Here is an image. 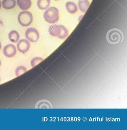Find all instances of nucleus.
Instances as JSON below:
<instances>
[{
    "mask_svg": "<svg viewBox=\"0 0 127 130\" xmlns=\"http://www.w3.org/2000/svg\"><path fill=\"white\" fill-rule=\"evenodd\" d=\"M33 20L32 14L28 11H22L19 14L18 21L20 24L23 26L30 25Z\"/></svg>",
    "mask_w": 127,
    "mask_h": 130,
    "instance_id": "nucleus-3",
    "label": "nucleus"
},
{
    "mask_svg": "<svg viewBox=\"0 0 127 130\" xmlns=\"http://www.w3.org/2000/svg\"><path fill=\"white\" fill-rule=\"evenodd\" d=\"M9 39L12 42L16 43L19 40L20 36L16 31H12L9 35Z\"/></svg>",
    "mask_w": 127,
    "mask_h": 130,
    "instance_id": "nucleus-14",
    "label": "nucleus"
},
{
    "mask_svg": "<svg viewBox=\"0 0 127 130\" xmlns=\"http://www.w3.org/2000/svg\"><path fill=\"white\" fill-rule=\"evenodd\" d=\"M121 31L117 28L110 29L107 32L106 38L107 41L112 44H116L122 41L123 36Z\"/></svg>",
    "mask_w": 127,
    "mask_h": 130,
    "instance_id": "nucleus-1",
    "label": "nucleus"
},
{
    "mask_svg": "<svg viewBox=\"0 0 127 130\" xmlns=\"http://www.w3.org/2000/svg\"><path fill=\"white\" fill-rule=\"evenodd\" d=\"M1 1L0 0V9H1V6H2V4H1Z\"/></svg>",
    "mask_w": 127,
    "mask_h": 130,
    "instance_id": "nucleus-18",
    "label": "nucleus"
},
{
    "mask_svg": "<svg viewBox=\"0 0 127 130\" xmlns=\"http://www.w3.org/2000/svg\"><path fill=\"white\" fill-rule=\"evenodd\" d=\"M53 107L51 102L47 100L43 99L39 100L36 104V109H51Z\"/></svg>",
    "mask_w": 127,
    "mask_h": 130,
    "instance_id": "nucleus-8",
    "label": "nucleus"
},
{
    "mask_svg": "<svg viewBox=\"0 0 127 130\" xmlns=\"http://www.w3.org/2000/svg\"><path fill=\"white\" fill-rule=\"evenodd\" d=\"M18 51L21 53L25 54L29 50L30 43L28 40L23 39L20 40L17 44Z\"/></svg>",
    "mask_w": 127,
    "mask_h": 130,
    "instance_id": "nucleus-5",
    "label": "nucleus"
},
{
    "mask_svg": "<svg viewBox=\"0 0 127 130\" xmlns=\"http://www.w3.org/2000/svg\"><path fill=\"white\" fill-rule=\"evenodd\" d=\"M17 4L22 10H27L31 7L32 5L31 0H17Z\"/></svg>",
    "mask_w": 127,
    "mask_h": 130,
    "instance_id": "nucleus-9",
    "label": "nucleus"
},
{
    "mask_svg": "<svg viewBox=\"0 0 127 130\" xmlns=\"http://www.w3.org/2000/svg\"><path fill=\"white\" fill-rule=\"evenodd\" d=\"M44 17L45 21L48 23H55L59 20V11L56 7H50L45 12Z\"/></svg>",
    "mask_w": 127,
    "mask_h": 130,
    "instance_id": "nucleus-2",
    "label": "nucleus"
},
{
    "mask_svg": "<svg viewBox=\"0 0 127 130\" xmlns=\"http://www.w3.org/2000/svg\"><path fill=\"white\" fill-rule=\"evenodd\" d=\"M66 7L67 11L71 14H74L77 11L76 4L72 2H68L66 3Z\"/></svg>",
    "mask_w": 127,
    "mask_h": 130,
    "instance_id": "nucleus-12",
    "label": "nucleus"
},
{
    "mask_svg": "<svg viewBox=\"0 0 127 130\" xmlns=\"http://www.w3.org/2000/svg\"><path fill=\"white\" fill-rule=\"evenodd\" d=\"M1 66V61L0 60V66Z\"/></svg>",
    "mask_w": 127,
    "mask_h": 130,
    "instance_id": "nucleus-20",
    "label": "nucleus"
},
{
    "mask_svg": "<svg viewBox=\"0 0 127 130\" xmlns=\"http://www.w3.org/2000/svg\"><path fill=\"white\" fill-rule=\"evenodd\" d=\"M51 0H38L37 5L40 9L45 10L50 6Z\"/></svg>",
    "mask_w": 127,
    "mask_h": 130,
    "instance_id": "nucleus-13",
    "label": "nucleus"
},
{
    "mask_svg": "<svg viewBox=\"0 0 127 130\" xmlns=\"http://www.w3.org/2000/svg\"><path fill=\"white\" fill-rule=\"evenodd\" d=\"M90 2L88 0H80L78 3V7L80 10L83 13L86 12L89 6Z\"/></svg>",
    "mask_w": 127,
    "mask_h": 130,
    "instance_id": "nucleus-11",
    "label": "nucleus"
},
{
    "mask_svg": "<svg viewBox=\"0 0 127 130\" xmlns=\"http://www.w3.org/2000/svg\"><path fill=\"white\" fill-rule=\"evenodd\" d=\"M3 53L4 55L7 57H12L16 54V47L14 45L12 44L8 45L4 48Z\"/></svg>",
    "mask_w": 127,
    "mask_h": 130,
    "instance_id": "nucleus-6",
    "label": "nucleus"
},
{
    "mask_svg": "<svg viewBox=\"0 0 127 130\" xmlns=\"http://www.w3.org/2000/svg\"><path fill=\"white\" fill-rule=\"evenodd\" d=\"M1 44L0 42V49H1Z\"/></svg>",
    "mask_w": 127,
    "mask_h": 130,
    "instance_id": "nucleus-19",
    "label": "nucleus"
},
{
    "mask_svg": "<svg viewBox=\"0 0 127 130\" xmlns=\"http://www.w3.org/2000/svg\"><path fill=\"white\" fill-rule=\"evenodd\" d=\"M61 30V25H54L49 27V32L52 36L58 37L60 35Z\"/></svg>",
    "mask_w": 127,
    "mask_h": 130,
    "instance_id": "nucleus-7",
    "label": "nucleus"
},
{
    "mask_svg": "<svg viewBox=\"0 0 127 130\" xmlns=\"http://www.w3.org/2000/svg\"><path fill=\"white\" fill-rule=\"evenodd\" d=\"M43 60V59L39 57H36L32 59L31 61V65L33 67H35L36 65L40 63Z\"/></svg>",
    "mask_w": 127,
    "mask_h": 130,
    "instance_id": "nucleus-17",
    "label": "nucleus"
},
{
    "mask_svg": "<svg viewBox=\"0 0 127 130\" xmlns=\"http://www.w3.org/2000/svg\"><path fill=\"white\" fill-rule=\"evenodd\" d=\"M27 71V69L25 67L23 66H19L16 69L15 71L16 76H20L26 72Z\"/></svg>",
    "mask_w": 127,
    "mask_h": 130,
    "instance_id": "nucleus-16",
    "label": "nucleus"
},
{
    "mask_svg": "<svg viewBox=\"0 0 127 130\" xmlns=\"http://www.w3.org/2000/svg\"><path fill=\"white\" fill-rule=\"evenodd\" d=\"M0 81H1V77H0Z\"/></svg>",
    "mask_w": 127,
    "mask_h": 130,
    "instance_id": "nucleus-22",
    "label": "nucleus"
},
{
    "mask_svg": "<svg viewBox=\"0 0 127 130\" xmlns=\"http://www.w3.org/2000/svg\"><path fill=\"white\" fill-rule=\"evenodd\" d=\"M2 6L6 10L13 9L15 7L16 2L15 0H3Z\"/></svg>",
    "mask_w": 127,
    "mask_h": 130,
    "instance_id": "nucleus-10",
    "label": "nucleus"
},
{
    "mask_svg": "<svg viewBox=\"0 0 127 130\" xmlns=\"http://www.w3.org/2000/svg\"><path fill=\"white\" fill-rule=\"evenodd\" d=\"M25 36L28 41L33 42H36L39 38V34L38 30L33 28H28L26 31Z\"/></svg>",
    "mask_w": 127,
    "mask_h": 130,
    "instance_id": "nucleus-4",
    "label": "nucleus"
},
{
    "mask_svg": "<svg viewBox=\"0 0 127 130\" xmlns=\"http://www.w3.org/2000/svg\"><path fill=\"white\" fill-rule=\"evenodd\" d=\"M54 1H59V0H54Z\"/></svg>",
    "mask_w": 127,
    "mask_h": 130,
    "instance_id": "nucleus-21",
    "label": "nucleus"
},
{
    "mask_svg": "<svg viewBox=\"0 0 127 130\" xmlns=\"http://www.w3.org/2000/svg\"><path fill=\"white\" fill-rule=\"evenodd\" d=\"M61 32L58 38L61 39H64L68 36V31L67 29L64 26L61 25Z\"/></svg>",
    "mask_w": 127,
    "mask_h": 130,
    "instance_id": "nucleus-15",
    "label": "nucleus"
}]
</instances>
